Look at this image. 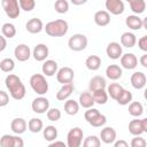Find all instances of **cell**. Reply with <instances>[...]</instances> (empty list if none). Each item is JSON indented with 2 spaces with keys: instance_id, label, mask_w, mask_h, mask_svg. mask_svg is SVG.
Instances as JSON below:
<instances>
[{
  "instance_id": "cell-1",
  "label": "cell",
  "mask_w": 147,
  "mask_h": 147,
  "mask_svg": "<svg viewBox=\"0 0 147 147\" xmlns=\"http://www.w3.org/2000/svg\"><path fill=\"white\" fill-rule=\"evenodd\" d=\"M5 85L10 94V96L14 100H22L25 94H26V90L24 84L22 83L21 78L14 74H9L6 79H5Z\"/></svg>"
},
{
  "instance_id": "cell-2",
  "label": "cell",
  "mask_w": 147,
  "mask_h": 147,
  "mask_svg": "<svg viewBox=\"0 0 147 147\" xmlns=\"http://www.w3.org/2000/svg\"><path fill=\"white\" fill-rule=\"evenodd\" d=\"M44 30L46 34H48L49 37H63L67 34L69 30V24L67 21L60 18V20H55L46 23V25L44 26Z\"/></svg>"
},
{
  "instance_id": "cell-3",
  "label": "cell",
  "mask_w": 147,
  "mask_h": 147,
  "mask_svg": "<svg viewBox=\"0 0 147 147\" xmlns=\"http://www.w3.org/2000/svg\"><path fill=\"white\" fill-rule=\"evenodd\" d=\"M30 86L33 90L34 93H37L38 95H44L48 92V82L46 80L45 76L42 74H33L30 77Z\"/></svg>"
},
{
  "instance_id": "cell-4",
  "label": "cell",
  "mask_w": 147,
  "mask_h": 147,
  "mask_svg": "<svg viewBox=\"0 0 147 147\" xmlns=\"http://www.w3.org/2000/svg\"><path fill=\"white\" fill-rule=\"evenodd\" d=\"M87 44H88L87 37L85 34H83V33H75L68 40V46L74 52L84 51L87 47Z\"/></svg>"
},
{
  "instance_id": "cell-5",
  "label": "cell",
  "mask_w": 147,
  "mask_h": 147,
  "mask_svg": "<svg viewBox=\"0 0 147 147\" xmlns=\"http://www.w3.org/2000/svg\"><path fill=\"white\" fill-rule=\"evenodd\" d=\"M1 6L5 14L11 20L17 18L21 14V7L18 0H1Z\"/></svg>"
},
{
  "instance_id": "cell-6",
  "label": "cell",
  "mask_w": 147,
  "mask_h": 147,
  "mask_svg": "<svg viewBox=\"0 0 147 147\" xmlns=\"http://www.w3.org/2000/svg\"><path fill=\"white\" fill-rule=\"evenodd\" d=\"M84 132L80 127L76 126L69 130L67 134V146L68 147H79L83 142Z\"/></svg>"
},
{
  "instance_id": "cell-7",
  "label": "cell",
  "mask_w": 147,
  "mask_h": 147,
  "mask_svg": "<svg viewBox=\"0 0 147 147\" xmlns=\"http://www.w3.org/2000/svg\"><path fill=\"white\" fill-rule=\"evenodd\" d=\"M129 132L132 136H141L147 132V118L132 119L129 123Z\"/></svg>"
},
{
  "instance_id": "cell-8",
  "label": "cell",
  "mask_w": 147,
  "mask_h": 147,
  "mask_svg": "<svg viewBox=\"0 0 147 147\" xmlns=\"http://www.w3.org/2000/svg\"><path fill=\"white\" fill-rule=\"evenodd\" d=\"M0 146L1 147H23L24 141L22 138L18 137V134L16 136L3 134L0 138Z\"/></svg>"
},
{
  "instance_id": "cell-9",
  "label": "cell",
  "mask_w": 147,
  "mask_h": 147,
  "mask_svg": "<svg viewBox=\"0 0 147 147\" xmlns=\"http://www.w3.org/2000/svg\"><path fill=\"white\" fill-rule=\"evenodd\" d=\"M74 77H75V72L74 69H71L70 67H62L56 71V79L60 84L72 83Z\"/></svg>"
},
{
  "instance_id": "cell-10",
  "label": "cell",
  "mask_w": 147,
  "mask_h": 147,
  "mask_svg": "<svg viewBox=\"0 0 147 147\" xmlns=\"http://www.w3.org/2000/svg\"><path fill=\"white\" fill-rule=\"evenodd\" d=\"M31 108L37 114H45L49 109V100L42 95H39L36 99H33Z\"/></svg>"
},
{
  "instance_id": "cell-11",
  "label": "cell",
  "mask_w": 147,
  "mask_h": 147,
  "mask_svg": "<svg viewBox=\"0 0 147 147\" xmlns=\"http://www.w3.org/2000/svg\"><path fill=\"white\" fill-rule=\"evenodd\" d=\"M31 55H32V52H31L30 47L26 44H20L14 49V56L20 62L28 61L31 57Z\"/></svg>"
},
{
  "instance_id": "cell-12",
  "label": "cell",
  "mask_w": 147,
  "mask_h": 147,
  "mask_svg": "<svg viewBox=\"0 0 147 147\" xmlns=\"http://www.w3.org/2000/svg\"><path fill=\"white\" fill-rule=\"evenodd\" d=\"M105 6L107 11L113 15H121L124 13L125 9L123 0H106Z\"/></svg>"
},
{
  "instance_id": "cell-13",
  "label": "cell",
  "mask_w": 147,
  "mask_h": 147,
  "mask_svg": "<svg viewBox=\"0 0 147 147\" xmlns=\"http://www.w3.org/2000/svg\"><path fill=\"white\" fill-rule=\"evenodd\" d=\"M106 53H107V56L111 60H118L122 54H123V48H122V45L119 42H116V41H111L107 45V48H106Z\"/></svg>"
},
{
  "instance_id": "cell-14",
  "label": "cell",
  "mask_w": 147,
  "mask_h": 147,
  "mask_svg": "<svg viewBox=\"0 0 147 147\" xmlns=\"http://www.w3.org/2000/svg\"><path fill=\"white\" fill-rule=\"evenodd\" d=\"M119 60H121V65L126 70H132L138 65V59L133 53L122 54Z\"/></svg>"
},
{
  "instance_id": "cell-15",
  "label": "cell",
  "mask_w": 147,
  "mask_h": 147,
  "mask_svg": "<svg viewBox=\"0 0 147 147\" xmlns=\"http://www.w3.org/2000/svg\"><path fill=\"white\" fill-rule=\"evenodd\" d=\"M49 55V49L45 44H38L32 49V56L38 62H44Z\"/></svg>"
},
{
  "instance_id": "cell-16",
  "label": "cell",
  "mask_w": 147,
  "mask_h": 147,
  "mask_svg": "<svg viewBox=\"0 0 147 147\" xmlns=\"http://www.w3.org/2000/svg\"><path fill=\"white\" fill-rule=\"evenodd\" d=\"M130 82H131V85H132L133 88H136V90H142L146 86L147 78H146V75L142 71H136V72L132 74Z\"/></svg>"
},
{
  "instance_id": "cell-17",
  "label": "cell",
  "mask_w": 147,
  "mask_h": 147,
  "mask_svg": "<svg viewBox=\"0 0 147 147\" xmlns=\"http://www.w3.org/2000/svg\"><path fill=\"white\" fill-rule=\"evenodd\" d=\"M25 29L28 32L32 33V34H36V33H39L44 30V23L40 18H37V17H33V18H30L26 24H25Z\"/></svg>"
},
{
  "instance_id": "cell-18",
  "label": "cell",
  "mask_w": 147,
  "mask_h": 147,
  "mask_svg": "<svg viewBox=\"0 0 147 147\" xmlns=\"http://www.w3.org/2000/svg\"><path fill=\"white\" fill-rule=\"evenodd\" d=\"M75 90V86L72 83H68V84H62V86L60 87V90L56 92V100L59 101H65L67 99L70 98V95L72 94Z\"/></svg>"
},
{
  "instance_id": "cell-19",
  "label": "cell",
  "mask_w": 147,
  "mask_h": 147,
  "mask_svg": "<svg viewBox=\"0 0 147 147\" xmlns=\"http://www.w3.org/2000/svg\"><path fill=\"white\" fill-rule=\"evenodd\" d=\"M100 140L107 145L113 144L116 140V131L111 126H106L100 132Z\"/></svg>"
},
{
  "instance_id": "cell-20",
  "label": "cell",
  "mask_w": 147,
  "mask_h": 147,
  "mask_svg": "<svg viewBox=\"0 0 147 147\" xmlns=\"http://www.w3.org/2000/svg\"><path fill=\"white\" fill-rule=\"evenodd\" d=\"M93 20L98 26H107L110 23V14L107 10H98L95 11Z\"/></svg>"
},
{
  "instance_id": "cell-21",
  "label": "cell",
  "mask_w": 147,
  "mask_h": 147,
  "mask_svg": "<svg viewBox=\"0 0 147 147\" xmlns=\"http://www.w3.org/2000/svg\"><path fill=\"white\" fill-rule=\"evenodd\" d=\"M57 69H59L57 62L54 60H45L41 67V71L44 76H47V77H53L54 75H56Z\"/></svg>"
},
{
  "instance_id": "cell-22",
  "label": "cell",
  "mask_w": 147,
  "mask_h": 147,
  "mask_svg": "<svg viewBox=\"0 0 147 147\" xmlns=\"http://www.w3.org/2000/svg\"><path fill=\"white\" fill-rule=\"evenodd\" d=\"M26 127H28V123H26V121L24 119V118H22V117H17V118H14L13 121H11V123H10V129H11V131L15 133V134H22V133H24L25 132V130H26Z\"/></svg>"
},
{
  "instance_id": "cell-23",
  "label": "cell",
  "mask_w": 147,
  "mask_h": 147,
  "mask_svg": "<svg viewBox=\"0 0 147 147\" xmlns=\"http://www.w3.org/2000/svg\"><path fill=\"white\" fill-rule=\"evenodd\" d=\"M123 75V70L119 65L117 64H109L107 68H106V76L111 79V80H117L122 77Z\"/></svg>"
},
{
  "instance_id": "cell-24",
  "label": "cell",
  "mask_w": 147,
  "mask_h": 147,
  "mask_svg": "<svg viewBox=\"0 0 147 147\" xmlns=\"http://www.w3.org/2000/svg\"><path fill=\"white\" fill-rule=\"evenodd\" d=\"M125 24L129 29L131 30H140L142 28V18H140L138 15L133 14V15H129L125 18Z\"/></svg>"
},
{
  "instance_id": "cell-25",
  "label": "cell",
  "mask_w": 147,
  "mask_h": 147,
  "mask_svg": "<svg viewBox=\"0 0 147 147\" xmlns=\"http://www.w3.org/2000/svg\"><path fill=\"white\" fill-rule=\"evenodd\" d=\"M107 87V82L103 77L101 76H94L90 79V84H88V88L91 92L96 91V90H102Z\"/></svg>"
},
{
  "instance_id": "cell-26",
  "label": "cell",
  "mask_w": 147,
  "mask_h": 147,
  "mask_svg": "<svg viewBox=\"0 0 147 147\" xmlns=\"http://www.w3.org/2000/svg\"><path fill=\"white\" fill-rule=\"evenodd\" d=\"M137 44V37L132 32H124L121 36V45L126 48H132Z\"/></svg>"
},
{
  "instance_id": "cell-27",
  "label": "cell",
  "mask_w": 147,
  "mask_h": 147,
  "mask_svg": "<svg viewBox=\"0 0 147 147\" xmlns=\"http://www.w3.org/2000/svg\"><path fill=\"white\" fill-rule=\"evenodd\" d=\"M78 103H79L80 107H83L85 109L93 107L94 100H93L92 93H90V92H83V93H80L79 94V99H78Z\"/></svg>"
},
{
  "instance_id": "cell-28",
  "label": "cell",
  "mask_w": 147,
  "mask_h": 147,
  "mask_svg": "<svg viewBox=\"0 0 147 147\" xmlns=\"http://www.w3.org/2000/svg\"><path fill=\"white\" fill-rule=\"evenodd\" d=\"M79 103L74 99H67L64 102V111L70 116L76 115L79 111Z\"/></svg>"
},
{
  "instance_id": "cell-29",
  "label": "cell",
  "mask_w": 147,
  "mask_h": 147,
  "mask_svg": "<svg viewBox=\"0 0 147 147\" xmlns=\"http://www.w3.org/2000/svg\"><path fill=\"white\" fill-rule=\"evenodd\" d=\"M85 65L91 71L98 70L101 67V59H100V56H98V55H90L85 60Z\"/></svg>"
},
{
  "instance_id": "cell-30",
  "label": "cell",
  "mask_w": 147,
  "mask_h": 147,
  "mask_svg": "<svg viewBox=\"0 0 147 147\" xmlns=\"http://www.w3.org/2000/svg\"><path fill=\"white\" fill-rule=\"evenodd\" d=\"M92 96H93L94 103H98V105H106L108 101V93H107L106 88L93 91Z\"/></svg>"
},
{
  "instance_id": "cell-31",
  "label": "cell",
  "mask_w": 147,
  "mask_h": 147,
  "mask_svg": "<svg viewBox=\"0 0 147 147\" xmlns=\"http://www.w3.org/2000/svg\"><path fill=\"white\" fill-rule=\"evenodd\" d=\"M129 114L133 117H140L144 114L142 103L139 101H131L129 103Z\"/></svg>"
},
{
  "instance_id": "cell-32",
  "label": "cell",
  "mask_w": 147,
  "mask_h": 147,
  "mask_svg": "<svg viewBox=\"0 0 147 147\" xmlns=\"http://www.w3.org/2000/svg\"><path fill=\"white\" fill-rule=\"evenodd\" d=\"M42 136L46 141L52 142L57 138V129L54 125H47L45 129H42Z\"/></svg>"
},
{
  "instance_id": "cell-33",
  "label": "cell",
  "mask_w": 147,
  "mask_h": 147,
  "mask_svg": "<svg viewBox=\"0 0 147 147\" xmlns=\"http://www.w3.org/2000/svg\"><path fill=\"white\" fill-rule=\"evenodd\" d=\"M1 33L6 39H11L16 34V28L13 23H9V22L3 23L1 26Z\"/></svg>"
},
{
  "instance_id": "cell-34",
  "label": "cell",
  "mask_w": 147,
  "mask_h": 147,
  "mask_svg": "<svg viewBox=\"0 0 147 147\" xmlns=\"http://www.w3.org/2000/svg\"><path fill=\"white\" fill-rule=\"evenodd\" d=\"M28 129L32 133H38L44 129V123H42V121L40 118L33 117L28 122Z\"/></svg>"
},
{
  "instance_id": "cell-35",
  "label": "cell",
  "mask_w": 147,
  "mask_h": 147,
  "mask_svg": "<svg viewBox=\"0 0 147 147\" xmlns=\"http://www.w3.org/2000/svg\"><path fill=\"white\" fill-rule=\"evenodd\" d=\"M130 5V9L136 14V15H139V14H142L146 9V2L145 0H132L129 2Z\"/></svg>"
},
{
  "instance_id": "cell-36",
  "label": "cell",
  "mask_w": 147,
  "mask_h": 147,
  "mask_svg": "<svg viewBox=\"0 0 147 147\" xmlns=\"http://www.w3.org/2000/svg\"><path fill=\"white\" fill-rule=\"evenodd\" d=\"M132 99H133L132 93H131L129 90L123 88V91L121 92V94L117 96L116 101H117V103L121 105V106H126V105H129V103L132 101Z\"/></svg>"
},
{
  "instance_id": "cell-37",
  "label": "cell",
  "mask_w": 147,
  "mask_h": 147,
  "mask_svg": "<svg viewBox=\"0 0 147 147\" xmlns=\"http://www.w3.org/2000/svg\"><path fill=\"white\" fill-rule=\"evenodd\" d=\"M123 91V86L117 84V83H111L110 85H108L107 87V93L108 96H110L113 100H116L117 96L121 94V92Z\"/></svg>"
},
{
  "instance_id": "cell-38",
  "label": "cell",
  "mask_w": 147,
  "mask_h": 147,
  "mask_svg": "<svg viewBox=\"0 0 147 147\" xmlns=\"http://www.w3.org/2000/svg\"><path fill=\"white\" fill-rule=\"evenodd\" d=\"M15 69V62L10 57H6L0 61V70L3 72H11Z\"/></svg>"
},
{
  "instance_id": "cell-39",
  "label": "cell",
  "mask_w": 147,
  "mask_h": 147,
  "mask_svg": "<svg viewBox=\"0 0 147 147\" xmlns=\"http://www.w3.org/2000/svg\"><path fill=\"white\" fill-rule=\"evenodd\" d=\"M82 144L84 147H99L101 145V140L96 136H88L84 139Z\"/></svg>"
},
{
  "instance_id": "cell-40",
  "label": "cell",
  "mask_w": 147,
  "mask_h": 147,
  "mask_svg": "<svg viewBox=\"0 0 147 147\" xmlns=\"http://www.w3.org/2000/svg\"><path fill=\"white\" fill-rule=\"evenodd\" d=\"M106 123H107V117H106L103 114H101V113H99L93 119H91V121L88 122V124L92 125V126H94V127H101V126H103Z\"/></svg>"
},
{
  "instance_id": "cell-41",
  "label": "cell",
  "mask_w": 147,
  "mask_h": 147,
  "mask_svg": "<svg viewBox=\"0 0 147 147\" xmlns=\"http://www.w3.org/2000/svg\"><path fill=\"white\" fill-rule=\"evenodd\" d=\"M54 9L59 14H65L69 10V2L67 0H56L54 3Z\"/></svg>"
},
{
  "instance_id": "cell-42",
  "label": "cell",
  "mask_w": 147,
  "mask_h": 147,
  "mask_svg": "<svg viewBox=\"0 0 147 147\" xmlns=\"http://www.w3.org/2000/svg\"><path fill=\"white\" fill-rule=\"evenodd\" d=\"M47 119L51 122H57L61 118V110L59 108H49L46 111Z\"/></svg>"
},
{
  "instance_id": "cell-43",
  "label": "cell",
  "mask_w": 147,
  "mask_h": 147,
  "mask_svg": "<svg viewBox=\"0 0 147 147\" xmlns=\"http://www.w3.org/2000/svg\"><path fill=\"white\" fill-rule=\"evenodd\" d=\"M20 7L24 11H31L36 7V0H18Z\"/></svg>"
},
{
  "instance_id": "cell-44",
  "label": "cell",
  "mask_w": 147,
  "mask_h": 147,
  "mask_svg": "<svg viewBox=\"0 0 147 147\" xmlns=\"http://www.w3.org/2000/svg\"><path fill=\"white\" fill-rule=\"evenodd\" d=\"M134 137H136V138H133V139L131 140V142H130L131 147H145V146L147 145L146 140H145L141 136H134Z\"/></svg>"
},
{
  "instance_id": "cell-45",
  "label": "cell",
  "mask_w": 147,
  "mask_h": 147,
  "mask_svg": "<svg viewBox=\"0 0 147 147\" xmlns=\"http://www.w3.org/2000/svg\"><path fill=\"white\" fill-rule=\"evenodd\" d=\"M100 111L96 109V108H93V107H91V108H87V110L85 111V114H84V117H85V119H86V122L88 123L91 119H93L98 114H99Z\"/></svg>"
},
{
  "instance_id": "cell-46",
  "label": "cell",
  "mask_w": 147,
  "mask_h": 147,
  "mask_svg": "<svg viewBox=\"0 0 147 147\" xmlns=\"http://www.w3.org/2000/svg\"><path fill=\"white\" fill-rule=\"evenodd\" d=\"M9 103V95L7 92L0 90V107H5Z\"/></svg>"
},
{
  "instance_id": "cell-47",
  "label": "cell",
  "mask_w": 147,
  "mask_h": 147,
  "mask_svg": "<svg viewBox=\"0 0 147 147\" xmlns=\"http://www.w3.org/2000/svg\"><path fill=\"white\" fill-rule=\"evenodd\" d=\"M138 47H139L142 52H147V36H142V37L138 40Z\"/></svg>"
},
{
  "instance_id": "cell-48",
  "label": "cell",
  "mask_w": 147,
  "mask_h": 147,
  "mask_svg": "<svg viewBox=\"0 0 147 147\" xmlns=\"http://www.w3.org/2000/svg\"><path fill=\"white\" fill-rule=\"evenodd\" d=\"M6 47H7V39L2 34H0V52L5 51Z\"/></svg>"
},
{
  "instance_id": "cell-49",
  "label": "cell",
  "mask_w": 147,
  "mask_h": 147,
  "mask_svg": "<svg viewBox=\"0 0 147 147\" xmlns=\"http://www.w3.org/2000/svg\"><path fill=\"white\" fill-rule=\"evenodd\" d=\"M113 144L115 147H129V144L125 140H115Z\"/></svg>"
},
{
  "instance_id": "cell-50",
  "label": "cell",
  "mask_w": 147,
  "mask_h": 147,
  "mask_svg": "<svg viewBox=\"0 0 147 147\" xmlns=\"http://www.w3.org/2000/svg\"><path fill=\"white\" fill-rule=\"evenodd\" d=\"M49 146H51V147H53V146H63V147H65L67 144H65L64 141H56V139H55V140H53L52 142H49Z\"/></svg>"
},
{
  "instance_id": "cell-51",
  "label": "cell",
  "mask_w": 147,
  "mask_h": 147,
  "mask_svg": "<svg viewBox=\"0 0 147 147\" xmlns=\"http://www.w3.org/2000/svg\"><path fill=\"white\" fill-rule=\"evenodd\" d=\"M140 64L144 68H147V54L146 53L144 55H141V57H140Z\"/></svg>"
},
{
  "instance_id": "cell-52",
  "label": "cell",
  "mask_w": 147,
  "mask_h": 147,
  "mask_svg": "<svg viewBox=\"0 0 147 147\" xmlns=\"http://www.w3.org/2000/svg\"><path fill=\"white\" fill-rule=\"evenodd\" d=\"M70 1L75 6H82V5H85L87 2V0H70Z\"/></svg>"
},
{
  "instance_id": "cell-53",
  "label": "cell",
  "mask_w": 147,
  "mask_h": 147,
  "mask_svg": "<svg viewBox=\"0 0 147 147\" xmlns=\"http://www.w3.org/2000/svg\"><path fill=\"white\" fill-rule=\"evenodd\" d=\"M125 1H127V2H130V1H132V0H125Z\"/></svg>"
}]
</instances>
